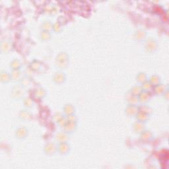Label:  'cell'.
I'll return each instance as SVG.
<instances>
[{"mask_svg": "<svg viewBox=\"0 0 169 169\" xmlns=\"http://www.w3.org/2000/svg\"><path fill=\"white\" fill-rule=\"evenodd\" d=\"M63 117V115L61 113H56L55 114L54 118V120H55V121H56V122H58V121H59L61 118H62Z\"/></svg>", "mask_w": 169, "mask_h": 169, "instance_id": "38", "label": "cell"}, {"mask_svg": "<svg viewBox=\"0 0 169 169\" xmlns=\"http://www.w3.org/2000/svg\"><path fill=\"white\" fill-rule=\"evenodd\" d=\"M148 81L150 82L151 84L153 87L157 86L158 84L161 83L160 77L157 75H153L151 76L149 79H148Z\"/></svg>", "mask_w": 169, "mask_h": 169, "instance_id": "20", "label": "cell"}, {"mask_svg": "<svg viewBox=\"0 0 169 169\" xmlns=\"http://www.w3.org/2000/svg\"><path fill=\"white\" fill-rule=\"evenodd\" d=\"M40 38L44 41L48 40L51 38V34L50 32L48 31H42L40 33Z\"/></svg>", "mask_w": 169, "mask_h": 169, "instance_id": "31", "label": "cell"}, {"mask_svg": "<svg viewBox=\"0 0 169 169\" xmlns=\"http://www.w3.org/2000/svg\"><path fill=\"white\" fill-rule=\"evenodd\" d=\"M12 49L11 44L7 41L3 42L1 45V50L3 52L8 53Z\"/></svg>", "mask_w": 169, "mask_h": 169, "instance_id": "22", "label": "cell"}, {"mask_svg": "<svg viewBox=\"0 0 169 169\" xmlns=\"http://www.w3.org/2000/svg\"><path fill=\"white\" fill-rule=\"evenodd\" d=\"M23 104L26 108H31L33 107V106L34 104L33 100H32V99H31V98L26 97L23 100Z\"/></svg>", "mask_w": 169, "mask_h": 169, "instance_id": "30", "label": "cell"}, {"mask_svg": "<svg viewBox=\"0 0 169 169\" xmlns=\"http://www.w3.org/2000/svg\"><path fill=\"white\" fill-rule=\"evenodd\" d=\"M145 48L147 52L151 53L155 52L157 48V43L155 39L152 38H148L145 44Z\"/></svg>", "mask_w": 169, "mask_h": 169, "instance_id": "4", "label": "cell"}, {"mask_svg": "<svg viewBox=\"0 0 169 169\" xmlns=\"http://www.w3.org/2000/svg\"><path fill=\"white\" fill-rule=\"evenodd\" d=\"M29 83H30V80L28 77H25L21 79V84L24 86H28Z\"/></svg>", "mask_w": 169, "mask_h": 169, "instance_id": "37", "label": "cell"}, {"mask_svg": "<svg viewBox=\"0 0 169 169\" xmlns=\"http://www.w3.org/2000/svg\"><path fill=\"white\" fill-rule=\"evenodd\" d=\"M142 91L143 90L141 87V85H139V84H136V85L132 87L131 89H130V91H129V92H130L132 94H133L136 97H138Z\"/></svg>", "mask_w": 169, "mask_h": 169, "instance_id": "23", "label": "cell"}, {"mask_svg": "<svg viewBox=\"0 0 169 169\" xmlns=\"http://www.w3.org/2000/svg\"><path fill=\"white\" fill-rule=\"evenodd\" d=\"M146 33L143 30H139L136 31V34H135V38H136L137 40H143L146 37Z\"/></svg>", "mask_w": 169, "mask_h": 169, "instance_id": "25", "label": "cell"}, {"mask_svg": "<svg viewBox=\"0 0 169 169\" xmlns=\"http://www.w3.org/2000/svg\"><path fill=\"white\" fill-rule=\"evenodd\" d=\"M77 128V122H73V121H68L66 123L65 126L63 127V131L67 132V133H73L75 131Z\"/></svg>", "mask_w": 169, "mask_h": 169, "instance_id": "12", "label": "cell"}, {"mask_svg": "<svg viewBox=\"0 0 169 169\" xmlns=\"http://www.w3.org/2000/svg\"><path fill=\"white\" fill-rule=\"evenodd\" d=\"M66 79L65 74L62 71H58L53 76V81L56 84H62L64 83Z\"/></svg>", "mask_w": 169, "mask_h": 169, "instance_id": "9", "label": "cell"}, {"mask_svg": "<svg viewBox=\"0 0 169 169\" xmlns=\"http://www.w3.org/2000/svg\"><path fill=\"white\" fill-rule=\"evenodd\" d=\"M36 95L39 98H42L46 95V91L42 88H39L36 90Z\"/></svg>", "mask_w": 169, "mask_h": 169, "instance_id": "32", "label": "cell"}, {"mask_svg": "<svg viewBox=\"0 0 169 169\" xmlns=\"http://www.w3.org/2000/svg\"><path fill=\"white\" fill-rule=\"evenodd\" d=\"M166 90H168V89L166 84L160 83L157 86L153 87V91L157 95H163V94L166 91Z\"/></svg>", "mask_w": 169, "mask_h": 169, "instance_id": "13", "label": "cell"}, {"mask_svg": "<svg viewBox=\"0 0 169 169\" xmlns=\"http://www.w3.org/2000/svg\"><path fill=\"white\" fill-rule=\"evenodd\" d=\"M28 133V129L25 127H20L15 131V136L18 139H25Z\"/></svg>", "mask_w": 169, "mask_h": 169, "instance_id": "11", "label": "cell"}, {"mask_svg": "<svg viewBox=\"0 0 169 169\" xmlns=\"http://www.w3.org/2000/svg\"><path fill=\"white\" fill-rule=\"evenodd\" d=\"M25 90L22 84H17L13 87L11 92V96L14 99H20L25 95Z\"/></svg>", "mask_w": 169, "mask_h": 169, "instance_id": "2", "label": "cell"}, {"mask_svg": "<svg viewBox=\"0 0 169 169\" xmlns=\"http://www.w3.org/2000/svg\"><path fill=\"white\" fill-rule=\"evenodd\" d=\"M55 139L58 143L62 142H68L69 140V133L65 131H60L55 134Z\"/></svg>", "mask_w": 169, "mask_h": 169, "instance_id": "7", "label": "cell"}, {"mask_svg": "<svg viewBox=\"0 0 169 169\" xmlns=\"http://www.w3.org/2000/svg\"><path fill=\"white\" fill-rule=\"evenodd\" d=\"M42 29L44 31H48L50 32V31L53 29V24H52L50 21H45L42 25Z\"/></svg>", "mask_w": 169, "mask_h": 169, "instance_id": "29", "label": "cell"}, {"mask_svg": "<svg viewBox=\"0 0 169 169\" xmlns=\"http://www.w3.org/2000/svg\"><path fill=\"white\" fill-rule=\"evenodd\" d=\"M133 129L134 131L137 133H141V132L143 131L145 129V123L141 122L139 121H136V122H134L133 124Z\"/></svg>", "mask_w": 169, "mask_h": 169, "instance_id": "14", "label": "cell"}, {"mask_svg": "<svg viewBox=\"0 0 169 169\" xmlns=\"http://www.w3.org/2000/svg\"><path fill=\"white\" fill-rule=\"evenodd\" d=\"M66 118H67V120L68 121H73V122H77V118L76 116L73 114L68 115L66 116Z\"/></svg>", "mask_w": 169, "mask_h": 169, "instance_id": "36", "label": "cell"}, {"mask_svg": "<svg viewBox=\"0 0 169 169\" xmlns=\"http://www.w3.org/2000/svg\"><path fill=\"white\" fill-rule=\"evenodd\" d=\"M67 122V118H64L63 117L62 118H61L60 120L58 121V125L62 127V128H63V127L65 126V125L66 124V123Z\"/></svg>", "mask_w": 169, "mask_h": 169, "instance_id": "35", "label": "cell"}, {"mask_svg": "<svg viewBox=\"0 0 169 169\" xmlns=\"http://www.w3.org/2000/svg\"><path fill=\"white\" fill-rule=\"evenodd\" d=\"M10 74L11 80L13 81L17 82L21 81V79H22V73H21V71H20V70H12Z\"/></svg>", "mask_w": 169, "mask_h": 169, "instance_id": "15", "label": "cell"}, {"mask_svg": "<svg viewBox=\"0 0 169 169\" xmlns=\"http://www.w3.org/2000/svg\"><path fill=\"white\" fill-rule=\"evenodd\" d=\"M52 30H54L55 33H60V32L62 31V27L59 23H55L54 25H53Z\"/></svg>", "mask_w": 169, "mask_h": 169, "instance_id": "34", "label": "cell"}, {"mask_svg": "<svg viewBox=\"0 0 169 169\" xmlns=\"http://www.w3.org/2000/svg\"><path fill=\"white\" fill-rule=\"evenodd\" d=\"M69 62V55L66 52H60L59 54L58 55L56 58V62H55V64H56L57 67L63 69L68 64Z\"/></svg>", "mask_w": 169, "mask_h": 169, "instance_id": "1", "label": "cell"}, {"mask_svg": "<svg viewBox=\"0 0 169 169\" xmlns=\"http://www.w3.org/2000/svg\"><path fill=\"white\" fill-rule=\"evenodd\" d=\"M75 108L74 106L71 104H65L63 108V111L66 116L73 114L75 113Z\"/></svg>", "mask_w": 169, "mask_h": 169, "instance_id": "18", "label": "cell"}, {"mask_svg": "<svg viewBox=\"0 0 169 169\" xmlns=\"http://www.w3.org/2000/svg\"><path fill=\"white\" fill-rule=\"evenodd\" d=\"M148 81L147 74L143 72H140L136 76V81L140 84L143 83L144 82Z\"/></svg>", "mask_w": 169, "mask_h": 169, "instance_id": "21", "label": "cell"}, {"mask_svg": "<svg viewBox=\"0 0 169 169\" xmlns=\"http://www.w3.org/2000/svg\"><path fill=\"white\" fill-rule=\"evenodd\" d=\"M139 111V112H143L145 114H147L150 115V114L152 112V110L149 107H148L146 104H141V106L138 107Z\"/></svg>", "mask_w": 169, "mask_h": 169, "instance_id": "28", "label": "cell"}, {"mask_svg": "<svg viewBox=\"0 0 169 169\" xmlns=\"http://www.w3.org/2000/svg\"><path fill=\"white\" fill-rule=\"evenodd\" d=\"M40 63L38 61H34V62L31 63V70H38L40 67Z\"/></svg>", "mask_w": 169, "mask_h": 169, "instance_id": "33", "label": "cell"}, {"mask_svg": "<svg viewBox=\"0 0 169 169\" xmlns=\"http://www.w3.org/2000/svg\"><path fill=\"white\" fill-rule=\"evenodd\" d=\"M44 153L47 155H54L58 152V145L54 142H49L44 147Z\"/></svg>", "mask_w": 169, "mask_h": 169, "instance_id": "3", "label": "cell"}, {"mask_svg": "<svg viewBox=\"0 0 169 169\" xmlns=\"http://www.w3.org/2000/svg\"><path fill=\"white\" fill-rule=\"evenodd\" d=\"M125 112H126V115H128V116H129V117L136 116L137 112H139L138 106L128 104L126 108Z\"/></svg>", "mask_w": 169, "mask_h": 169, "instance_id": "6", "label": "cell"}, {"mask_svg": "<svg viewBox=\"0 0 169 169\" xmlns=\"http://www.w3.org/2000/svg\"><path fill=\"white\" fill-rule=\"evenodd\" d=\"M151 98V92L143 91L138 96V99L139 103L141 104H146L148 102H149Z\"/></svg>", "mask_w": 169, "mask_h": 169, "instance_id": "8", "label": "cell"}, {"mask_svg": "<svg viewBox=\"0 0 169 169\" xmlns=\"http://www.w3.org/2000/svg\"><path fill=\"white\" fill-rule=\"evenodd\" d=\"M0 79H1V81L2 83H7L8 82H9L11 80V74L7 72V71H1V75H0Z\"/></svg>", "mask_w": 169, "mask_h": 169, "instance_id": "19", "label": "cell"}, {"mask_svg": "<svg viewBox=\"0 0 169 169\" xmlns=\"http://www.w3.org/2000/svg\"><path fill=\"white\" fill-rule=\"evenodd\" d=\"M70 145L68 142H62L58 143V152L62 155H67L70 151Z\"/></svg>", "mask_w": 169, "mask_h": 169, "instance_id": "5", "label": "cell"}, {"mask_svg": "<svg viewBox=\"0 0 169 169\" xmlns=\"http://www.w3.org/2000/svg\"><path fill=\"white\" fill-rule=\"evenodd\" d=\"M149 116L150 115L147 114L139 112H139H137V114H136V117L137 118V121H141V122L145 123L149 120V117H150Z\"/></svg>", "mask_w": 169, "mask_h": 169, "instance_id": "17", "label": "cell"}, {"mask_svg": "<svg viewBox=\"0 0 169 169\" xmlns=\"http://www.w3.org/2000/svg\"><path fill=\"white\" fill-rule=\"evenodd\" d=\"M19 117L21 120L27 121L31 119V115L30 112H28L27 110H22L19 114Z\"/></svg>", "mask_w": 169, "mask_h": 169, "instance_id": "27", "label": "cell"}, {"mask_svg": "<svg viewBox=\"0 0 169 169\" xmlns=\"http://www.w3.org/2000/svg\"><path fill=\"white\" fill-rule=\"evenodd\" d=\"M153 137V134L149 130H145L140 133V139L143 141H149L152 139Z\"/></svg>", "mask_w": 169, "mask_h": 169, "instance_id": "16", "label": "cell"}, {"mask_svg": "<svg viewBox=\"0 0 169 169\" xmlns=\"http://www.w3.org/2000/svg\"><path fill=\"white\" fill-rule=\"evenodd\" d=\"M140 85H141L142 90L143 91H146V92H151V91H153V86L151 84V83L149 81H147L144 82L143 83L141 84Z\"/></svg>", "mask_w": 169, "mask_h": 169, "instance_id": "24", "label": "cell"}, {"mask_svg": "<svg viewBox=\"0 0 169 169\" xmlns=\"http://www.w3.org/2000/svg\"><path fill=\"white\" fill-rule=\"evenodd\" d=\"M126 100L128 104L137 105L139 103L138 97L132 94L130 92L128 91L126 94Z\"/></svg>", "mask_w": 169, "mask_h": 169, "instance_id": "10", "label": "cell"}, {"mask_svg": "<svg viewBox=\"0 0 169 169\" xmlns=\"http://www.w3.org/2000/svg\"><path fill=\"white\" fill-rule=\"evenodd\" d=\"M10 67H11L12 70H20V68L21 67V63L18 60L14 59L10 63Z\"/></svg>", "mask_w": 169, "mask_h": 169, "instance_id": "26", "label": "cell"}]
</instances>
